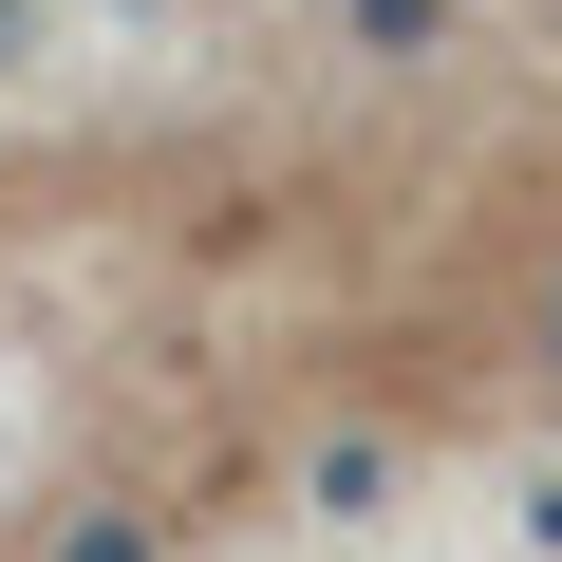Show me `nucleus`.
<instances>
[{
    "label": "nucleus",
    "mask_w": 562,
    "mask_h": 562,
    "mask_svg": "<svg viewBox=\"0 0 562 562\" xmlns=\"http://www.w3.org/2000/svg\"><path fill=\"white\" fill-rule=\"evenodd\" d=\"M338 150L0 132V562H169L301 413H431V281L338 301Z\"/></svg>",
    "instance_id": "f257e3e1"
}]
</instances>
